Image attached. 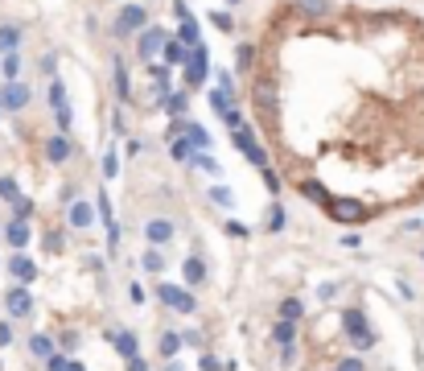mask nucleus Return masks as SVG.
Instances as JSON below:
<instances>
[{"mask_svg":"<svg viewBox=\"0 0 424 371\" xmlns=\"http://www.w3.org/2000/svg\"><path fill=\"white\" fill-rule=\"evenodd\" d=\"M173 235H178L173 219H165V215H152L149 223H145V240H149V247H165V244H173Z\"/></svg>","mask_w":424,"mask_h":371,"instance_id":"obj_9","label":"nucleus"},{"mask_svg":"<svg viewBox=\"0 0 424 371\" xmlns=\"http://www.w3.org/2000/svg\"><path fill=\"white\" fill-rule=\"evenodd\" d=\"M165 37H169V33L161 30V25H145V30L136 33V58L140 62H152L157 58V54H161V46H165Z\"/></svg>","mask_w":424,"mask_h":371,"instance_id":"obj_7","label":"nucleus"},{"mask_svg":"<svg viewBox=\"0 0 424 371\" xmlns=\"http://www.w3.org/2000/svg\"><path fill=\"white\" fill-rule=\"evenodd\" d=\"M173 74H165V79H149V95L157 99V103H165L169 95H173V83H169Z\"/></svg>","mask_w":424,"mask_h":371,"instance_id":"obj_29","label":"nucleus"},{"mask_svg":"<svg viewBox=\"0 0 424 371\" xmlns=\"http://www.w3.org/2000/svg\"><path fill=\"white\" fill-rule=\"evenodd\" d=\"M231 141H235V149H251V145H256V132H251V128H247V124H239V128H231Z\"/></svg>","mask_w":424,"mask_h":371,"instance_id":"obj_33","label":"nucleus"},{"mask_svg":"<svg viewBox=\"0 0 424 371\" xmlns=\"http://www.w3.org/2000/svg\"><path fill=\"white\" fill-rule=\"evenodd\" d=\"M243 161H247V165H256V169H268V153H264V145H260V141H256L251 149H243Z\"/></svg>","mask_w":424,"mask_h":371,"instance_id":"obj_32","label":"nucleus"},{"mask_svg":"<svg viewBox=\"0 0 424 371\" xmlns=\"http://www.w3.org/2000/svg\"><path fill=\"white\" fill-rule=\"evenodd\" d=\"M182 277H185V289H198V285H206V260H202V256H185Z\"/></svg>","mask_w":424,"mask_h":371,"instance_id":"obj_17","label":"nucleus"},{"mask_svg":"<svg viewBox=\"0 0 424 371\" xmlns=\"http://www.w3.org/2000/svg\"><path fill=\"white\" fill-rule=\"evenodd\" d=\"M46 247H50V252H62V235H58V231H50V235H46Z\"/></svg>","mask_w":424,"mask_h":371,"instance_id":"obj_54","label":"nucleus"},{"mask_svg":"<svg viewBox=\"0 0 424 371\" xmlns=\"http://www.w3.org/2000/svg\"><path fill=\"white\" fill-rule=\"evenodd\" d=\"M178 41H182V46L202 41V37H198V17H194V13H190V17H182V25H178Z\"/></svg>","mask_w":424,"mask_h":371,"instance_id":"obj_25","label":"nucleus"},{"mask_svg":"<svg viewBox=\"0 0 424 371\" xmlns=\"http://www.w3.org/2000/svg\"><path fill=\"white\" fill-rule=\"evenodd\" d=\"M116 174H120V153H116V149H107V153H103V182H112Z\"/></svg>","mask_w":424,"mask_h":371,"instance_id":"obj_37","label":"nucleus"},{"mask_svg":"<svg viewBox=\"0 0 424 371\" xmlns=\"http://www.w3.org/2000/svg\"><path fill=\"white\" fill-rule=\"evenodd\" d=\"M182 141L190 145V153H211V132L202 128V124H194V120H185L182 124Z\"/></svg>","mask_w":424,"mask_h":371,"instance_id":"obj_13","label":"nucleus"},{"mask_svg":"<svg viewBox=\"0 0 424 371\" xmlns=\"http://www.w3.org/2000/svg\"><path fill=\"white\" fill-rule=\"evenodd\" d=\"M342 330H346V339H350V346H355L359 355L375 346V330H371V322H366V313L359 306L342 309Z\"/></svg>","mask_w":424,"mask_h":371,"instance_id":"obj_1","label":"nucleus"},{"mask_svg":"<svg viewBox=\"0 0 424 371\" xmlns=\"http://www.w3.org/2000/svg\"><path fill=\"white\" fill-rule=\"evenodd\" d=\"M140 268H145L149 277H161V273H165V252H161V247H145V256H140Z\"/></svg>","mask_w":424,"mask_h":371,"instance_id":"obj_21","label":"nucleus"},{"mask_svg":"<svg viewBox=\"0 0 424 371\" xmlns=\"http://www.w3.org/2000/svg\"><path fill=\"white\" fill-rule=\"evenodd\" d=\"M301 318H305L301 297H284V301H280V322H301Z\"/></svg>","mask_w":424,"mask_h":371,"instance_id":"obj_26","label":"nucleus"},{"mask_svg":"<svg viewBox=\"0 0 424 371\" xmlns=\"http://www.w3.org/2000/svg\"><path fill=\"white\" fill-rule=\"evenodd\" d=\"M202 371H223V363H218L214 355H202Z\"/></svg>","mask_w":424,"mask_h":371,"instance_id":"obj_55","label":"nucleus"},{"mask_svg":"<svg viewBox=\"0 0 424 371\" xmlns=\"http://www.w3.org/2000/svg\"><path fill=\"white\" fill-rule=\"evenodd\" d=\"M330 215L338 223H363L371 211H366L363 202H355V198H330Z\"/></svg>","mask_w":424,"mask_h":371,"instance_id":"obj_10","label":"nucleus"},{"mask_svg":"<svg viewBox=\"0 0 424 371\" xmlns=\"http://www.w3.org/2000/svg\"><path fill=\"white\" fill-rule=\"evenodd\" d=\"M66 371H87V367H83L79 359H70V363H66Z\"/></svg>","mask_w":424,"mask_h":371,"instance_id":"obj_60","label":"nucleus"},{"mask_svg":"<svg viewBox=\"0 0 424 371\" xmlns=\"http://www.w3.org/2000/svg\"><path fill=\"white\" fill-rule=\"evenodd\" d=\"M112 87H116V95H120V103L132 95V79H128V70H124V62H116V79H112Z\"/></svg>","mask_w":424,"mask_h":371,"instance_id":"obj_31","label":"nucleus"},{"mask_svg":"<svg viewBox=\"0 0 424 371\" xmlns=\"http://www.w3.org/2000/svg\"><path fill=\"white\" fill-rule=\"evenodd\" d=\"M149 25V8L145 4H124L120 13H116V33L128 37V33H140Z\"/></svg>","mask_w":424,"mask_h":371,"instance_id":"obj_5","label":"nucleus"},{"mask_svg":"<svg viewBox=\"0 0 424 371\" xmlns=\"http://www.w3.org/2000/svg\"><path fill=\"white\" fill-rule=\"evenodd\" d=\"M91 223H95L91 198H70V207H66V227H70V231H91Z\"/></svg>","mask_w":424,"mask_h":371,"instance_id":"obj_8","label":"nucleus"},{"mask_svg":"<svg viewBox=\"0 0 424 371\" xmlns=\"http://www.w3.org/2000/svg\"><path fill=\"white\" fill-rule=\"evenodd\" d=\"M301 194L305 198H313V202H326V207H330V194H326V186L322 182H301Z\"/></svg>","mask_w":424,"mask_h":371,"instance_id":"obj_34","label":"nucleus"},{"mask_svg":"<svg viewBox=\"0 0 424 371\" xmlns=\"http://www.w3.org/2000/svg\"><path fill=\"white\" fill-rule=\"evenodd\" d=\"M21 25H0V54H17L21 50Z\"/></svg>","mask_w":424,"mask_h":371,"instance_id":"obj_20","label":"nucleus"},{"mask_svg":"<svg viewBox=\"0 0 424 371\" xmlns=\"http://www.w3.org/2000/svg\"><path fill=\"white\" fill-rule=\"evenodd\" d=\"M235 62H239V70H251V62H256V46H239Z\"/></svg>","mask_w":424,"mask_h":371,"instance_id":"obj_44","label":"nucleus"},{"mask_svg":"<svg viewBox=\"0 0 424 371\" xmlns=\"http://www.w3.org/2000/svg\"><path fill=\"white\" fill-rule=\"evenodd\" d=\"M169 157H173V161H178V165H190V145H185L182 136H178V141H173V145H169Z\"/></svg>","mask_w":424,"mask_h":371,"instance_id":"obj_39","label":"nucleus"},{"mask_svg":"<svg viewBox=\"0 0 424 371\" xmlns=\"http://www.w3.org/2000/svg\"><path fill=\"white\" fill-rule=\"evenodd\" d=\"M41 153H46L50 165H66L70 153H74V145H70V136H66V132H54V136H46V149H41Z\"/></svg>","mask_w":424,"mask_h":371,"instance_id":"obj_12","label":"nucleus"},{"mask_svg":"<svg viewBox=\"0 0 424 371\" xmlns=\"http://www.w3.org/2000/svg\"><path fill=\"white\" fill-rule=\"evenodd\" d=\"M4 309H8V318H29L33 313V297L25 285H13L8 293H4Z\"/></svg>","mask_w":424,"mask_h":371,"instance_id":"obj_11","label":"nucleus"},{"mask_svg":"<svg viewBox=\"0 0 424 371\" xmlns=\"http://www.w3.org/2000/svg\"><path fill=\"white\" fill-rule=\"evenodd\" d=\"M8 277H17V285H33V280H37V264H33L25 252H13V260H8Z\"/></svg>","mask_w":424,"mask_h":371,"instance_id":"obj_15","label":"nucleus"},{"mask_svg":"<svg viewBox=\"0 0 424 371\" xmlns=\"http://www.w3.org/2000/svg\"><path fill=\"white\" fill-rule=\"evenodd\" d=\"M157 301L169 306L173 313H194V309H198L194 293H190L185 285H173V280H157Z\"/></svg>","mask_w":424,"mask_h":371,"instance_id":"obj_3","label":"nucleus"},{"mask_svg":"<svg viewBox=\"0 0 424 371\" xmlns=\"http://www.w3.org/2000/svg\"><path fill=\"white\" fill-rule=\"evenodd\" d=\"M227 231H231L235 240H243V235H247V227H243V223H227Z\"/></svg>","mask_w":424,"mask_h":371,"instance_id":"obj_58","label":"nucleus"},{"mask_svg":"<svg viewBox=\"0 0 424 371\" xmlns=\"http://www.w3.org/2000/svg\"><path fill=\"white\" fill-rule=\"evenodd\" d=\"M293 359H297V346H280V363L293 367Z\"/></svg>","mask_w":424,"mask_h":371,"instance_id":"obj_51","label":"nucleus"},{"mask_svg":"<svg viewBox=\"0 0 424 371\" xmlns=\"http://www.w3.org/2000/svg\"><path fill=\"white\" fill-rule=\"evenodd\" d=\"M0 198H4V202H17V198H21V186H17V178H8V174L0 178Z\"/></svg>","mask_w":424,"mask_h":371,"instance_id":"obj_38","label":"nucleus"},{"mask_svg":"<svg viewBox=\"0 0 424 371\" xmlns=\"http://www.w3.org/2000/svg\"><path fill=\"white\" fill-rule=\"evenodd\" d=\"M4 244L13 247V252H25V247H29V223L8 219V223H4Z\"/></svg>","mask_w":424,"mask_h":371,"instance_id":"obj_16","label":"nucleus"},{"mask_svg":"<svg viewBox=\"0 0 424 371\" xmlns=\"http://www.w3.org/2000/svg\"><path fill=\"white\" fill-rule=\"evenodd\" d=\"M161 355H165V363L182 355V334H178V330H165V334H161Z\"/></svg>","mask_w":424,"mask_h":371,"instance_id":"obj_24","label":"nucleus"},{"mask_svg":"<svg viewBox=\"0 0 424 371\" xmlns=\"http://www.w3.org/2000/svg\"><path fill=\"white\" fill-rule=\"evenodd\" d=\"M211 25H214V30H218V33H231V30H235V21H231V13H218V8H214V13H211Z\"/></svg>","mask_w":424,"mask_h":371,"instance_id":"obj_41","label":"nucleus"},{"mask_svg":"<svg viewBox=\"0 0 424 371\" xmlns=\"http://www.w3.org/2000/svg\"><path fill=\"white\" fill-rule=\"evenodd\" d=\"M165 371H185V367L178 363V359H169V363H165Z\"/></svg>","mask_w":424,"mask_h":371,"instance_id":"obj_61","label":"nucleus"},{"mask_svg":"<svg viewBox=\"0 0 424 371\" xmlns=\"http://www.w3.org/2000/svg\"><path fill=\"white\" fill-rule=\"evenodd\" d=\"M58 346H62V355H74V351H79V334H74V330H62Z\"/></svg>","mask_w":424,"mask_h":371,"instance_id":"obj_42","label":"nucleus"},{"mask_svg":"<svg viewBox=\"0 0 424 371\" xmlns=\"http://www.w3.org/2000/svg\"><path fill=\"white\" fill-rule=\"evenodd\" d=\"M128 371H149V363H145L140 355H136V359H128Z\"/></svg>","mask_w":424,"mask_h":371,"instance_id":"obj_59","label":"nucleus"},{"mask_svg":"<svg viewBox=\"0 0 424 371\" xmlns=\"http://www.w3.org/2000/svg\"><path fill=\"white\" fill-rule=\"evenodd\" d=\"M289 227V215H284V207H272V215H268V231H284Z\"/></svg>","mask_w":424,"mask_h":371,"instance_id":"obj_43","label":"nucleus"},{"mask_svg":"<svg viewBox=\"0 0 424 371\" xmlns=\"http://www.w3.org/2000/svg\"><path fill=\"white\" fill-rule=\"evenodd\" d=\"M29 99H33V91L21 83V79H13V83L0 87V112H25Z\"/></svg>","mask_w":424,"mask_h":371,"instance_id":"obj_6","label":"nucleus"},{"mask_svg":"<svg viewBox=\"0 0 424 371\" xmlns=\"http://www.w3.org/2000/svg\"><path fill=\"white\" fill-rule=\"evenodd\" d=\"M182 79H185V91L190 87H206V79H211V50H206V41L190 46V58L182 62Z\"/></svg>","mask_w":424,"mask_h":371,"instance_id":"obj_2","label":"nucleus"},{"mask_svg":"<svg viewBox=\"0 0 424 371\" xmlns=\"http://www.w3.org/2000/svg\"><path fill=\"white\" fill-rule=\"evenodd\" d=\"M297 8L305 17H322V13H330V0H297Z\"/></svg>","mask_w":424,"mask_h":371,"instance_id":"obj_36","label":"nucleus"},{"mask_svg":"<svg viewBox=\"0 0 424 371\" xmlns=\"http://www.w3.org/2000/svg\"><path fill=\"white\" fill-rule=\"evenodd\" d=\"M161 58H165V66H182V62L190 58V46H182L178 37H165V46H161Z\"/></svg>","mask_w":424,"mask_h":371,"instance_id":"obj_18","label":"nucleus"},{"mask_svg":"<svg viewBox=\"0 0 424 371\" xmlns=\"http://www.w3.org/2000/svg\"><path fill=\"white\" fill-rule=\"evenodd\" d=\"M223 124H227V128H239V124H243V112H239V103H235V108H231V112L223 116Z\"/></svg>","mask_w":424,"mask_h":371,"instance_id":"obj_47","label":"nucleus"},{"mask_svg":"<svg viewBox=\"0 0 424 371\" xmlns=\"http://www.w3.org/2000/svg\"><path fill=\"white\" fill-rule=\"evenodd\" d=\"M190 165H198V169H206V174H214V178H223V169H218V161H214L211 153H194L190 157Z\"/></svg>","mask_w":424,"mask_h":371,"instance_id":"obj_35","label":"nucleus"},{"mask_svg":"<svg viewBox=\"0 0 424 371\" xmlns=\"http://www.w3.org/2000/svg\"><path fill=\"white\" fill-rule=\"evenodd\" d=\"M206 99H211L214 116H227V112L235 108V99H231V95H227V91H218V87H211V91H206Z\"/></svg>","mask_w":424,"mask_h":371,"instance_id":"obj_27","label":"nucleus"},{"mask_svg":"<svg viewBox=\"0 0 424 371\" xmlns=\"http://www.w3.org/2000/svg\"><path fill=\"white\" fill-rule=\"evenodd\" d=\"M50 108H54L58 132H66V136H70V124H74V108H70V99H66V83H62L58 74L50 79Z\"/></svg>","mask_w":424,"mask_h":371,"instance_id":"obj_4","label":"nucleus"},{"mask_svg":"<svg viewBox=\"0 0 424 371\" xmlns=\"http://www.w3.org/2000/svg\"><path fill=\"white\" fill-rule=\"evenodd\" d=\"M0 74H4V83L21 79V50L17 54H0Z\"/></svg>","mask_w":424,"mask_h":371,"instance_id":"obj_23","label":"nucleus"},{"mask_svg":"<svg viewBox=\"0 0 424 371\" xmlns=\"http://www.w3.org/2000/svg\"><path fill=\"white\" fill-rule=\"evenodd\" d=\"M231 4H235V0H231Z\"/></svg>","mask_w":424,"mask_h":371,"instance_id":"obj_62","label":"nucleus"},{"mask_svg":"<svg viewBox=\"0 0 424 371\" xmlns=\"http://www.w3.org/2000/svg\"><path fill=\"white\" fill-rule=\"evenodd\" d=\"M4 346H13V322L8 318H0V351Z\"/></svg>","mask_w":424,"mask_h":371,"instance_id":"obj_46","label":"nucleus"},{"mask_svg":"<svg viewBox=\"0 0 424 371\" xmlns=\"http://www.w3.org/2000/svg\"><path fill=\"white\" fill-rule=\"evenodd\" d=\"M112 128H116V136H124V132H128V120H124V112H116V116H112Z\"/></svg>","mask_w":424,"mask_h":371,"instance_id":"obj_53","label":"nucleus"},{"mask_svg":"<svg viewBox=\"0 0 424 371\" xmlns=\"http://www.w3.org/2000/svg\"><path fill=\"white\" fill-rule=\"evenodd\" d=\"M41 70L54 79V74H58V58H54V54H41Z\"/></svg>","mask_w":424,"mask_h":371,"instance_id":"obj_49","label":"nucleus"},{"mask_svg":"<svg viewBox=\"0 0 424 371\" xmlns=\"http://www.w3.org/2000/svg\"><path fill=\"white\" fill-rule=\"evenodd\" d=\"M107 342H112V346H116V355H120L124 363H128V359H136V355H140V339H136V334H132V330H107Z\"/></svg>","mask_w":424,"mask_h":371,"instance_id":"obj_14","label":"nucleus"},{"mask_svg":"<svg viewBox=\"0 0 424 371\" xmlns=\"http://www.w3.org/2000/svg\"><path fill=\"white\" fill-rule=\"evenodd\" d=\"M338 371H366V363L355 355V359H342V363H338Z\"/></svg>","mask_w":424,"mask_h":371,"instance_id":"obj_48","label":"nucleus"},{"mask_svg":"<svg viewBox=\"0 0 424 371\" xmlns=\"http://www.w3.org/2000/svg\"><path fill=\"white\" fill-rule=\"evenodd\" d=\"M66 363H70V355H62V351H54V355L46 359V371H66Z\"/></svg>","mask_w":424,"mask_h":371,"instance_id":"obj_45","label":"nucleus"},{"mask_svg":"<svg viewBox=\"0 0 424 371\" xmlns=\"http://www.w3.org/2000/svg\"><path fill=\"white\" fill-rule=\"evenodd\" d=\"M211 202H218L223 211H235V194H231V186L214 182V186H211Z\"/></svg>","mask_w":424,"mask_h":371,"instance_id":"obj_28","label":"nucleus"},{"mask_svg":"<svg viewBox=\"0 0 424 371\" xmlns=\"http://www.w3.org/2000/svg\"><path fill=\"white\" fill-rule=\"evenodd\" d=\"M29 355L50 359V355H54V339H50V334H33V339H29Z\"/></svg>","mask_w":424,"mask_h":371,"instance_id":"obj_30","label":"nucleus"},{"mask_svg":"<svg viewBox=\"0 0 424 371\" xmlns=\"http://www.w3.org/2000/svg\"><path fill=\"white\" fill-rule=\"evenodd\" d=\"M338 244H342V247H359V244H363V240H359V235H355V231H346V235H342V240H338Z\"/></svg>","mask_w":424,"mask_h":371,"instance_id":"obj_57","label":"nucleus"},{"mask_svg":"<svg viewBox=\"0 0 424 371\" xmlns=\"http://www.w3.org/2000/svg\"><path fill=\"white\" fill-rule=\"evenodd\" d=\"M161 108H165V116H169V120H185V112H190V91H173L165 103H161Z\"/></svg>","mask_w":424,"mask_h":371,"instance_id":"obj_19","label":"nucleus"},{"mask_svg":"<svg viewBox=\"0 0 424 371\" xmlns=\"http://www.w3.org/2000/svg\"><path fill=\"white\" fill-rule=\"evenodd\" d=\"M182 346H202V334H198V330H185V334H182Z\"/></svg>","mask_w":424,"mask_h":371,"instance_id":"obj_52","label":"nucleus"},{"mask_svg":"<svg viewBox=\"0 0 424 371\" xmlns=\"http://www.w3.org/2000/svg\"><path fill=\"white\" fill-rule=\"evenodd\" d=\"M272 342L276 346H297V322H276Z\"/></svg>","mask_w":424,"mask_h":371,"instance_id":"obj_22","label":"nucleus"},{"mask_svg":"<svg viewBox=\"0 0 424 371\" xmlns=\"http://www.w3.org/2000/svg\"><path fill=\"white\" fill-rule=\"evenodd\" d=\"M260 174H264V186H268V190L276 194V190H280V178L272 174V165H268V169H260Z\"/></svg>","mask_w":424,"mask_h":371,"instance_id":"obj_50","label":"nucleus"},{"mask_svg":"<svg viewBox=\"0 0 424 371\" xmlns=\"http://www.w3.org/2000/svg\"><path fill=\"white\" fill-rule=\"evenodd\" d=\"M13 219L29 223V219H33V198H17V202H13Z\"/></svg>","mask_w":424,"mask_h":371,"instance_id":"obj_40","label":"nucleus"},{"mask_svg":"<svg viewBox=\"0 0 424 371\" xmlns=\"http://www.w3.org/2000/svg\"><path fill=\"white\" fill-rule=\"evenodd\" d=\"M173 17H178V21H182V17H190V4H185V0H173Z\"/></svg>","mask_w":424,"mask_h":371,"instance_id":"obj_56","label":"nucleus"}]
</instances>
